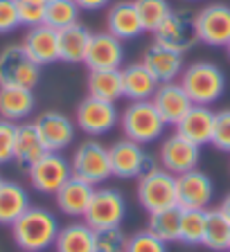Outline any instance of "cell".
<instances>
[{
  "label": "cell",
  "mask_w": 230,
  "mask_h": 252,
  "mask_svg": "<svg viewBox=\"0 0 230 252\" xmlns=\"http://www.w3.org/2000/svg\"><path fill=\"white\" fill-rule=\"evenodd\" d=\"M59 230L61 227L52 212L38 205H30V210L11 225V236L23 252H45L54 248Z\"/></svg>",
  "instance_id": "obj_1"
},
{
  "label": "cell",
  "mask_w": 230,
  "mask_h": 252,
  "mask_svg": "<svg viewBox=\"0 0 230 252\" xmlns=\"http://www.w3.org/2000/svg\"><path fill=\"white\" fill-rule=\"evenodd\" d=\"M70 169L73 176L86 180L90 185H100L113 176L111 173V158L109 147H104L97 140H86L75 149L73 158H70Z\"/></svg>",
  "instance_id": "obj_7"
},
{
  "label": "cell",
  "mask_w": 230,
  "mask_h": 252,
  "mask_svg": "<svg viewBox=\"0 0 230 252\" xmlns=\"http://www.w3.org/2000/svg\"><path fill=\"white\" fill-rule=\"evenodd\" d=\"M199 43L210 47H226L230 43V5L212 2L196 11Z\"/></svg>",
  "instance_id": "obj_12"
},
{
  "label": "cell",
  "mask_w": 230,
  "mask_h": 252,
  "mask_svg": "<svg viewBox=\"0 0 230 252\" xmlns=\"http://www.w3.org/2000/svg\"><path fill=\"white\" fill-rule=\"evenodd\" d=\"M228 252H230V246H228Z\"/></svg>",
  "instance_id": "obj_45"
},
{
  "label": "cell",
  "mask_w": 230,
  "mask_h": 252,
  "mask_svg": "<svg viewBox=\"0 0 230 252\" xmlns=\"http://www.w3.org/2000/svg\"><path fill=\"white\" fill-rule=\"evenodd\" d=\"M32 124H34V128H37L38 137L43 140L47 151L61 153L63 149H68L75 142L77 124L68 115H63L61 110H43Z\"/></svg>",
  "instance_id": "obj_14"
},
{
  "label": "cell",
  "mask_w": 230,
  "mask_h": 252,
  "mask_svg": "<svg viewBox=\"0 0 230 252\" xmlns=\"http://www.w3.org/2000/svg\"><path fill=\"white\" fill-rule=\"evenodd\" d=\"M47 153L43 140L38 137L37 128L32 122H23L16 128V142H14V162L21 169H30L34 162H38Z\"/></svg>",
  "instance_id": "obj_24"
},
{
  "label": "cell",
  "mask_w": 230,
  "mask_h": 252,
  "mask_svg": "<svg viewBox=\"0 0 230 252\" xmlns=\"http://www.w3.org/2000/svg\"><path fill=\"white\" fill-rule=\"evenodd\" d=\"M93 194H95V185L86 183V180L77 178V176H70L68 183L54 194V203H57L59 212H61L63 216L84 219Z\"/></svg>",
  "instance_id": "obj_21"
},
{
  "label": "cell",
  "mask_w": 230,
  "mask_h": 252,
  "mask_svg": "<svg viewBox=\"0 0 230 252\" xmlns=\"http://www.w3.org/2000/svg\"><path fill=\"white\" fill-rule=\"evenodd\" d=\"M221 212L226 214V219L230 220V194H226V198H224V203H221V207H219Z\"/></svg>",
  "instance_id": "obj_42"
},
{
  "label": "cell",
  "mask_w": 230,
  "mask_h": 252,
  "mask_svg": "<svg viewBox=\"0 0 230 252\" xmlns=\"http://www.w3.org/2000/svg\"><path fill=\"white\" fill-rule=\"evenodd\" d=\"M215 149L230 153V108L215 113V131H212V142Z\"/></svg>",
  "instance_id": "obj_38"
},
{
  "label": "cell",
  "mask_w": 230,
  "mask_h": 252,
  "mask_svg": "<svg viewBox=\"0 0 230 252\" xmlns=\"http://www.w3.org/2000/svg\"><path fill=\"white\" fill-rule=\"evenodd\" d=\"M136 196L149 214L169 210V207H178L176 176L162 167H153L152 171H147L145 176L138 178Z\"/></svg>",
  "instance_id": "obj_4"
},
{
  "label": "cell",
  "mask_w": 230,
  "mask_h": 252,
  "mask_svg": "<svg viewBox=\"0 0 230 252\" xmlns=\"http://www.w3.org/2000/svg\"><path fill=\"white\" fill-rule=\"evenodd\" d=\"M21 45L25 47V52L30 54L32 61L38 63L41 68L59 61V32L45 25V23L27 27V34L23 36Z\"/></svg>",
  "instance_id": "obj_19"
},
{
  "label": "cell",
  "mask_w": 230,
  "mask_h": 252,
  "mask_svg": "<svg viewBox=\"0 0 230 252\" xmlns=\"http://www.w3.org/2000/svg\"><path fill=\"white\" fill-rule=\"evenodd\" d=\"M122 88H124V97L129 101H149L158 88V81L142 65V61H138L122 68Z\"/></svg>",
  "instance_id": "obj_25"
},
{
  "label": "cell",
  "mask_w": 230,
  "mask_h": 252,
  "mask_svg": "<svg viewBox=\"0 0 230 252\" xmlns=\"http://www.w3.org/2000/svg\"><path fill=\"white\" fill-rule=\"evenodd\" d=\"M18 124L0 117V167L14 162V142Z\"/></svg>",
  "instance_id": "obj_39"
},
{
  "label": "cell",
  "mask_w": 230,
  "mask_h": 252,
  "mask_svg": "<svg viewBox=\"0 0 230 252\" xmlns=\"http://www.w3.org/2000/svg\"><path fill=\"white\" fill-rule=\"evenodd\" d=\"M90 30L81 23L59 30V61L63 63H84L86 50L90 43Z\"/></svg>",
  "instance_id": "obj_27"
},
{
  "label": "cell",
  "mask_w": 230,
  "mask_h": 252,
  "mask_svg": "<svg viewBox=\"0 0 230 252\" xmlns=\"http://www.w3.org/2000/svg\"><path fill=\"white\" fill-rule=\"evenodd\" d=\"M79 14H81V9L75 0H47L45 21L43 23L59 32L79 23Z\"/></svg>",
  "instance_id": "obj_32"
},
{
  "label": "cell",
  "mask_w": 230,
  "mask_h": 252,
  "mask_svg": "<svg viewBox=\"0 0 230 252\" xmlns=\"http://www.w3.org/2000/svg\"><path fill=\"white\" fill-rule=\"evenodd\" d=\"M18 16H21V25L34 27L45 21V7L47 0H16Z\"/></svg>",
  "instance_id": "obj_37"
},
{
  "label": "cell",
  "mask_w": 230,
  "mask_h": 252,
  "mask_svg": "<svg viewBox=\"0 0 230 252\" xmlns=\"http://www.w3.org/2000/svg\"><path fill=\"white\" fill-rule=\"evenodd\" d=\"M126 241L129 236L122 225L95 230V252H126Z\"/></svg>",
  "instance_id": "obj_35"
},
{
  "label": "cell",
  "mask_w": 230,
  "mask_h": 252,
  "mask_svg": "<svg viewBox=\"0 0 230 252\" xmlns=\"http://www.w3.org/2000/svg\"><path fill=\"white\" fill-rule=\"evenodd\" d=\"M109 158H111V173L115 178L122 180H133L145 176L147 171H152L153 158L145 151L142 144L133 140H117L115 144L109 147Z\"/></svg>",
  "instance_id": "obj_8"
},
{
  "label": "cell",
  "mask_w": 230,
  "mask_h": 252,
  "mask_svg": "<svg viewBox=\"0 0 230 252\" xmlns=\"http://www.w3.org/2000/svg\"><path fill=\"white\" fill-rule=\"evenodd\" d=\"M57 252H95V230L88 223H68L63 225L54 241Z\"/></svg>",
  "instance_id": "obj_29"
},
{
  "label": "cell",
  "mask_w": 230,
  "mask_h": 252,
  "mask_svg": "<svg viewBox=\"0 0 230 252\" xmlns=\"http://www.w3.org/2000/svg\"><path fill=\"white\" fill-rule=\"evenodd\" d=\"M152 34H153V43L169 47V50H174L178 54H188L199 43L196 14H192L190 9H172L167 18Z\"/></svg>",
  "instance_id": "obj_5"
},
{
  "label": "cell",
  "mask_w": 230,
  "mask_h": 252,
  "mask_svg": "<svg viewBox=\"0 0 230 252\" xmlns=\"http://www.w3.org/2000/svg\"><path fill=\"white\" fill-rule=\"evenodd\" d=\"M152 104L156 106L158 115L167 126H176L178 122L185 117L190 108H192V99L183 90V86L178 81H169V84H158L156 93L152 97Z\"/></svg>",
  "instance_id": "obj_17"
},
{
  "label": "cell",
  "mask_w": 230,
  "mask_h": 252,
  "mask_svg": "<svg viewBox=\"0 0 230 252\" xmlns=\"http://www.w3.org/2000/svg\"><path fill=\"white\" fill-rule=\"evenodd\" d=\"M126 252H167V243L153 236L149 230H140L129 236Z\"/></svg>",
  "instance_id": "obj_36"
},
{
  "label": "cell",
  "mask_w": 230,
  "mask_h": 252,
  "mask_svg": "<svg viewBox=\"0 0 230 252\" xmlns=\"http://www.w3.org/2000/svg\"><path fill=\"white\" fill-rule=\"evenodd\" d=\"M176 133L183 135L185 140L194 142L196 147H205L212 142V131H215V113L210 106H196L194 104L192 108L185 113V117L178 122Z\"/></svg>",
  "instance_id": "obj_22"
},
{
  "label": "cell",
  "mask_w": 230,
  "mask_h": 252,
  "mask_svg": "<svg viewBox=\"0 0 230 252\" xmlns=\"http://www.w3.org/2000/svg\"><path fill=\"white\" fill-rule=\"evenodd\" d=\"M176 196L181 210H208L215 196V185L205 171L192 169L176 176Z\"/></svg>",
  "instance_id": "obj_13"
},
{
  "label": "cell",
  "mask_w": 230,
  "mask_h": 252,
  "mask_svg": "<svg viewBox=\"0 0 230 252\" xmlns=\"http://www.w3.org/2000/svg\"><path fill=\"white\" fill-rule=\"evenodd\" d=\"M142 65H145L149 72L156 77L158 84H169V81H176L183 72V54L174 52L165 45H158L152 43L147 47L140 57Z\"/></svg>",
  "instance_id": "obj_18"
},
{
  "label": "cell",
  "mask_w": 230,
  "mask_h": 252,
  "mask_svg": "<svg viewBox=\"0 0 230 252\" xmlns=\"http://www.w3.org/2000/svg\"><path fill=\"white\" fill-rule=\"evenodd\" d=\"M0 183H2V176H0Z\"/></svg>",
  "instance_id": "obj_44"
},
{
  "label": "cell",
  "mask_w": 230,
  "mask_h": 252,
  "mask_svg": "<svg viewBox=\"0 0 230 252\" xmlns=\"http://www.w3.org/2000/svg\"><path fill=\"white\" fill-rule=\"evenodd\" d=\"M75 124L86 135H106L120 124V110L111 101L95 99V97L86 94L75 110Z\"/></svg>",
  "instance_id": "obj_9"
},
{
  "label": "cell",
  "mask_w": 230,
  "mask_h": 252,
  "mask_svg": "<svg viewBox=\"0 0 230 252\" xmlns=\"http://www.w3.org/2000/svg\"><path fill=\"white\" fill-rule=\"evenodd\" d=\"M106 32L120 41H133L145 32L133 0H120L113 2L106 11Z\"/></svg>",
  "instance_id": "obj_20"
},
{
  "label": "cell",
  "mask_w": 230,
  "mask_h": 252,
  "mask_svg": "<svg viewBox=\"0 0 230 252\" xmlns=\"http://www.w3.org/2000/svg\"><path fill=\"white\" fill-rule=\"evenodd\" d=\"M16 27H21L16 0H0V34H11Z\"/></svg>",
  "instance_id": "obj_40"
},
{
  "label": "cell",
  "mask_w": 230,
  "mask_h": 252,
  "mask_svg": "<svg viewBox=\"0 0 230 252\" xmlns=\"http://www.w3.org/2000/svg\"><path fill=\"white\" fill-rule=\"evenodd\" d=\"M41 81V65L30 59L23 45H7L0 50V86H21L34 90Z\"/></svg>",
  "instance_id": "obj_6"
},
{
  "label": "cell",
  "mask_w": 230,
  "mask_h": 252,
  "mask_svg": "<svg viewBox=\"0 0 230 252\" xmlns=\"http://www.w3.org/2000/svg\"><path fill=\"white\" fill-rule=\"evenodd\" d=\"M201 158V147H196L194 142L185 140L183 135H178L176 131L169 137H165L158 149V160H160V167L167 169L174 176H181L185 171H192L196 169Z\"/></svg>",
  "instance_id": "obj_15"
},
{
  "label": "cell",
  "mask_w": 230,
  "mask_h": 252,
  "mask_svg": "<svg viewBox=\"0 0 230 252\" xmlns=\"http://www.w3.org/2000/svg\"><path fill=\"white\" fill-rule=\"evenodd\" d=\"M73 176L70 162L59 151H47L45 156L27 169L32 187L43 196H54Z\"/></svg>",
  "instance_id": "obj_11"
},
{
  "label": "cell",
  "mask_w": 230,
  "mask_h": 252,
  "mask_svg": "<svg viewBox=\"0 0 230 252\" xmlns=\"http://www.w3.org/2000/svg\"><path fill=\"white\" fill-rule=\"evenodd\" d=\"M84 63L88 70H122L124 65V47L122 41L109 32L93 34L86 50Z\"/></svg>",
  "instance_id": "obj_16"
},
{
  "label": "cell",
  "mask_w": 230,
  "mask_h": 252,
  "mask_svg": "<svg viewBox=\"0 0 230 252\" xmlns=\"http://www.w3.org/2000/svg\"><path fill=\"white\" fill-rule=\"evenodd\" d=\"M30 194L21 183L2 180L0 183V225H14L30 210Z\"/></svg>",
  "instance_id": "obj_26"
},
{
  "label": "cell",
  "mask_w": 230,
  "mask_h": 252,
  "mask_svg": "<svg viewBox=\"0 0 230 252\" xmlns=\"http://www.w3.org/2000/svg\"><path fill=\"white\" fill-rule=\"evenodd\" d=\"M79 5V9L81 11H97L102 9V7H106L111 2V0H75Z\"/></svg>",
  "instance_id": "obj_41"
},
{
  "label": "cell",
  "mask_w": 230,
  "mask_h": 252,
  "mask_svg": "<svg viewBox=\"0 0 230 252\" xmlns=\"http://www.w3.org/2000/svg\"><path fill=\"white\" fill-rule=\"evenodd\" d=\"M133 2L138 7V14H140L145 32H153L172 11L167 0H133Z\"/></svg>",
  "instance_id": "obj_34"
},
{
  "label": "cell",
  "mask_w": 230,
  "mask_h": 252,
  "mask_svg": "<svg viewBox=\"0 0 230 252\" xmlns=\"http://www.w3.org/2000/svg\"><path fill=\"white\" fill-rule=\"evenodd\" d=\"M34 106H37V97L30 88L0 86V117L2 120L21 124L23 120H27L32 115Z\"/></svg>",
  "instance_id": "obj_23"
},
{
  "label": "cell",
  "mask_w": 230,
  "mask_h": 252,
  "mask_svg": "<svg viewBox=\"0 0 230 252\" xmlns=\"http://www.w3.org/2000/svg\"><path fill=\"white\" fill-rule=\"evenodd\" d=\"M120 124L126 140H133L142 147L153 144L162 137L167 124L158 115L156 106L149 101H131L120 115Z\"/></svg>",
  "instance_id": "obj_3"
},
{
  "label": "cell",
  "mask_w": 230,
  "mask_h": 252,
  "mask_svg": "<svg viewBox=\"0 0 230 252\" xmlns=\"http://www.w3.org/2000/svg\"><path fill=\"white\" fill-rule=\"evenodd\" d=\"M208 250L215 252H228L230 246V220L226 214L217 207V210H205V232H203V243Z\"/></svg>",
  "instance_id": "obj_30"
},
{
  "label": "cell",
  "mask_w": 230,
  "mask_h": 252,
  "mask_svg": "<svg viewBox=\"0 0 230 252\" xmlns=\"http://www.w3.org/2000/svg\"><path fill=\"white\" fill-rule=\"evenodd\" d=\"M205 232V210H181L178 241L185 246H201Z\"/></svg>",
  "instance_id": "obj_33"
},
{
  "label": "cell",
  "mask_w": 230,
  "mask_h": 252,
  "mask_svg": "<svg viewBox=\"0 0 230 252\" xmlns=\"http://www.w3.org/2000/svg\"><path fill=\"white\" fill-rule=\"evenodd\" d=\"M86 90L95 99H104L115 104L124 97L122 88V70H90L86 79Z\"/></svg>",
  "instance_id": "obj_28"
},
{
  "label": "cell",
  "mask_w": 230,
  "mask_h": 252,
  "mask_svg": "<svg viewBox=\"0 0 230 252\" xmlns=\"http://www.w3.org/2000/svg\"><path fill=\"white\" fill-rule=\"evenodd\" d=\"M147 230L165 243L178 241V232H181V207H169V210H160V212L149 214Z\"/></svg>",
  "instance_id": "obj_31"
},
{
  "label": "cell",
  "mask_w": 230,
  "mask_h": 252,
  "mask_svg": "<svg viewBox=\"0 0 230 252\" xmlns=\"http://www.w3.org/2000/svg\"><path fill=\"white\" fill-rule=\"evenodd\" d=\"M178 84L183 86L192 104L212 106L226 93V74L217 63L194 61L192 65L183 68L181 77H178Z\"/></svg>",
  "instance_id": "obj_2"
},
{
  "label": "cell",
  "mask_w": 230,
  "mask_h": 252,
  "mask_svg": "<svg viewBox=\"0 0 230 252\" xmlns=\"http://www.w3.org/2000/svg\"><path fill=\"white\" fill-rule=\"evenodd\" d=\"M226 50H228V57H230V43H228V45H226Z\"/></svg>",
  "instance_id": "obj_43"
},
{
  "label": "cell",
  "mask_w": 230,
  "mask_h": 252,
  "mask_svg": "<svg viewBox=\"0 0 230 252\" xmlns=\"http://www.w3.org/2000/svg\"><path fill=\"white\" fill-rule=\"evenodd\" d=\"M124 216H126V200L122 196V191H117L113 187H95V194L84 214V220L93 230L117 227L122 225Z\"/></svg>",
  "instance_id": "obj_10"
}]
</instances>
